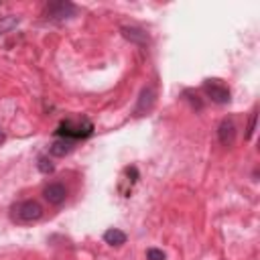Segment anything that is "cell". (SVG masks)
Segmentation results:
<instances>
[{"label":"cell","instance_id":"1","mask_svg":"<svg viewBox=\"0 0 260 260\" xmlns=\"http://www.w3.org/2000/svg\"><path fill=\"white\" fill-rule=\"evenodd\" d=\"M55 134L59 138L77 142V140H83V138H87V136L93 134V124L89 120H85V118H81V120H71L69 118V120H63L59 124V128L55 130Z\"/></svg>","mask_w":260,"mask_h":260},{"label":"cell","instance_id":"2","mask_svg":"<svg viewBox=\"0 0 260 260\" xmlns=\"http://www.w3.org/2000/svg\"><path fill=\"white\" fill-rule=\"evenodd\" d=\"M10 217L14 223H35L43 217V207L35 199H24L10 207Z\"/></svg>","mask_w":260,"mask_h":260},{"label":"cell","instance_id":"3","mask_svg":"<svg viewBox=\"0 0 260 260\" xmlns=\"http://www.w3.org/2000/svg\"><path fill=\"white\" fill-rule=\"evenodd\" d=\"M203 91L215 104H228L230 102V95H232L230 93V87L221 79H205L203 81Z\"/></svg>","mask_w":260,"mask_h":260},{"label":"cell","instance_id":"4","mask_svg":"<svg viewBox=\"0 0 260 260\" xmlns=\"http://www.w3.org/2000/svg\"><path fill=\"white\" fill-rule=\"evenodd\" d=\"M75 12V6L71 2H49L45 6V16L51 20H63L69 18Z\"/></svg>","mask_w":260,"mask_h":260},{"label":"cell","instance_id":"5","mask_svg":"<svg viewBox=\"0 0 260 260\" xmlns=\"http://www.w3.org/2000/svg\"><path fill=\"white\" fill-rule=\"evenodd\" d=\"M43 197L51 203V205H61L67 199V187L63 183H49L43 189Z\"/></svg>","mask_w":260,"mask_h":260},{"label":"cell","instance_id":"6","mask_svg":"<svg viewBox=\"0 0 260 260\" xmlns=\"http://www.w3.org/2000/svg\"><path fill=\"white\" fill-rule=\"evenodd\" d=\"M217 138L223 146H232L236 142V122L234 118H223L217 128Z\"/></svg>","mask_w":260,"mask_h":260},{"label":"cell","instance_id":"7","mask_svg":"<svg viewBox=\"0 0 260 260\" xmlns=\"http://www.w3.org/2000/svg\"><path fill=\"white\" fill-rule=\"evenodd\" d=\"M154 106V89L152 87H144L140 91V98H138V104L134 108V116H144L152 110Z\"/></svg>","mask_w":260,"mask_h":260},{"label":"cell","instance_id":"8","mask_svg":"<svg viewBox=\"0 0 260 260\" xmlns=\"http://www.w3.org/2000/svg\"><path fill=\"white\" fill-rule=\"evenodd\" d=\"M122 35H124L128 41L140 45V47H146V45H148V35H146L142 28H136V26H122Z\"/></svg>","mask_w":260,"mask_h":260},{"label":"cell","instance_id":"9","mask_svg":"<svg viewBox=\"0 0 260 260\" xmlns=\"http://www.w3.org/2000/svg\"><path fill=\"white\" fill-rule=\"evenodd\" d=\"M73 146H75V142H73V140L57 138V140L49 146V152H51L53 156H65V154H69V152L73 150Z\"/></svg>","mask_w":260,"mask_h":260},{"label":"cell","instance_id":"10","mask_svg":"<svg viewBox=\"0 0 260 260\" xmlns=\"http://www.w3.org/2000/svg\"><path fill=\"white\" fill-rule=\"evenodd\" d=\"M104 242L110 244V246H122V244H126V234L122 230H116V228L106 230L104 232Z\"/></svg>","mask_w":260,"mask_h":260},{"label":"cell","instance_id":"11","mask_svg":"<svg viewBox=\"0 0 260 260\" xmlns=\"http://www.w3.org/2000/svg\"><path fill=\"white\" fill-rule=\"evenodd\" d=\"M18 22H20V18H18V16H14V14L2 16V18H0V35H4V32H8V30H12Z\"/></svg>","mask_w":260,"mask_h":260},{"label":"cell","instance_id":"12","mask_svg":"<svg viewBox=\"0 0 260 260\" xmlns=\"http://www.w3.org/2000/svg\"><path fill=\"white\" fill-rule=\"evenodd\" d=\"M37 167H39V171H41V173H45V175H49V173H53V171H55V165L49 160V156H39Z\"/></svg>","mask_w":260,"mask_h":260},{"label":"cell","instance_id":"13","mask_svg":"<svg viewBox=\"0 0 260 260\" xmlns=\"http://www.w3.org/2000/svg\"><path fill=\"white\" fill-rule=\"evenodd\" d=\"M256 110L250 114V120H248V128H246V140H250L252 138V134H254V130H256Z\"/></svg>","mask_w":260,"mask_h":260},{"label":"cell","instance_id":"14","mask_svg":"<svg viewBox=\"0 0 260 260\" xmlns=\"http://www.w3.org/2000/svg\"><path fill=\"white\" fill-rule=\"evenodd\" d=\"M165 252L158 250V248H148L146 250V260H165Z\"/></svg>","mask_w":260,"mask_h":260},{"label":"cell","instance_id":"15","mask_svg":"<svg viewBox=\"0 0 260 260\" xmlns=\"http://www.w3.org/2000/svg\"><path fill=\"white\" fill-rule=\"evenodd\" d=\"M4 138H6V136H4V132H2V130H0V144H2V142H4Z\"/></svg>","mask_w":260,"mask_h":260}]
</instances>
